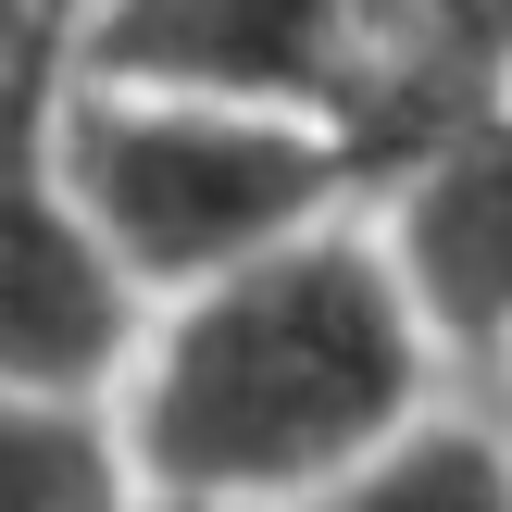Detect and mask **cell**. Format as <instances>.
<instances>
[{
  "instance_id": "obj_1",
  "label": "cell",
  "mask_w": 512,
  "mask_h": 512,
  "mask_svg": "<svg viewBox=\"0 0 512 512\" xmlns=\"http://www.w3.org/2000/svg\"><path fill=\"white\" fill-rule=\"evenodd\" d=\"M425 325L413 275L363 225H300L250 263L175 288V313L125 363V450L138 488L288 512L363 475L425 425Z\"/></svg>"
},
{
  "instance_id": "obj_2",
  "label": "cell",
  "mask_w": 512,
  "mask_h": 512,
  "mask_svg": "<svg viewBox=\"0 0 512 512\" xmlns=\"http://www.w3.org/2000/svg\"><path fill=\"white\" fill-rule=\"evenodd\" d=\"M63 163L150 300L250 263L300 225H338V200L388 175L325 113L225 100V88H138V75H88V63L63 88Z\"/></svg>"
},
{
  "instance_id": "obj_3",
  "label": "cell",
  "mask_w": 512,
  "mask_h": 512,
  "mask_svg": "<svg viewBox=\"0 0 512 512\" xmlns=\"http://www.w3.org/2000/svg\"><path fill=\"white\" fill-rule=\"evenodd\" d=\"M63 25H75V63L88 75L288 100V113L350 125L375 163L425 150L463 100L500 88V75H475L425 25V0H88Z\"/></svg>"
},
{
  "instance_id": "obj_4",
  "label": "cell",
  "mask_w": 512,
  "mask_h": 512,
  "mask_svg": "<svg viewBox=\"0 0 512 512\" xmlns=\"http://www.w3.org/2000/svg\"><path fill=\"white\" fill-rule=\"evenodd\" d=\"M75 25L0 50V375L25 388H113L150 338V288L100 238L88 188L63 163Z\"/></svg>"
},
{
  "instance_id": "obj_5",
  "label": "cell",
  "mask_w": 512,
  "mask_h": 512,
  "mask_svg": "<svg viewBox=\"0 0 512 512\" xmlns=\"http://www.w3.org/2000/svg\"><path fill=\"white\" fill-rule=\"evenodd\" d=\"M388 250L438 350L512 363V88L463 100L425 150L388 163Z\"/></svg>"
},
{
  "instance_id": "obj_6",
  "label": "cell",
  "mask_w": 512,
  "mask_h": 512,
  "mask_svg": "<svg viewBox=\"0 0 512 512\" xmlns=\"http://www.w3.org/2000/svg\"><path fill=\"white\" fill-rule=\"evenodd\" d=\"M138 500V450L100 388H25L0 375V512H125Z\"/></svg>"
},
{
  "instance_id": "obj_7",
  "label": "cell",
  "mask_w": 512,
  "mask_h": 512,
  "mask_svg": "<svg viewBox=\"0 0 512 512\" xmlns=\"http://www.w3.org/2000/svg\"><path fill=\"white\" fill-rule=\"evenodd\" d=\"M288 512H512V438L475 413H425L363 475H338V488H313Z\"/></svg>"
},
{
  "instance_id": "obj_8",
  "label": "cell",
  "mask_w": 512,
  "mask_h": 512,
  "mask_svg": "<svg viewBox=\"0 0 512 512\" xmlns=\"http://www.w3.org/2000/svg\"><path fill=\"white\" fill-rule=\"evenodd\" d=\"M425 25H438L475 75H500V88H512V0H425Z\"/></svg>"
},
{
  "instance_id": "obj_9",
  "label": "cell",
  "mask_w": 512,
  "mask_h": 512,
  "mask_svg": "<svg viewBox=\"0 0 512 512\" xmlns=\"http://www.w3.org/2000/svg\"><path fill=\"white\" fill-rule=\"evenodd\" d=\"M38 25H63V13H50V0H0V50H25Z\"/></svg>"
},
{
  "instance_id": "obj_10",
  "label": "cell",
  "mask_w": 512,
  "mask_h": 512,
  "mask_svg": "<svg viewBox=\"0 0 512 512\" xmlns=\"http://www.w3.org/2000/svg\"><path fill=\"white\" fill-rule=\"evenodd\" d=\"M125 512H238V500H175V488H138Z\"/></svg>"
}]
</instances>
